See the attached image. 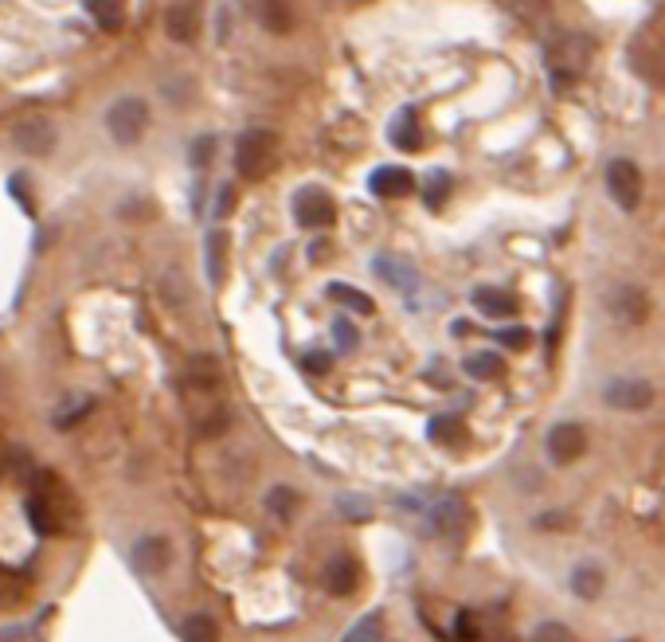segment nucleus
<instances>
[{"mask_svg":"<svg viewBox=\"0 0 665 642\" xmlns=\"http://www.w3.org/2000/svg\"><path fill=\"white\" fill-rule=\"evenodd\" d=\"M548 83L556 87V91H564V87H572L583 79V71L591 67V59H595V40L591 36H583V32H564V36H556L552 44H548Z\"/></svg>","mask_w":665,"mask_h":642,"instance_id":"obj_1","label":"nucleus"},{"mask_svg":"<svg viewBox=\"0 0 665 642\" xmlns=\"http://www.w3.org/2000/svg\"><path fill=\"white\" fill-rule=\"evenodd\" d=\"M278 153H282L278 134H274V130H263V126H251V130H243L239 141H235V169H239V177H247V181H263L266 173H274Z\"/></svg>","mask_w":665,"mask_h":642,"instance_id":"obj_2","label":"nucleus"},{"mask_svg":"<svg viewBox=\"0 0 665 642\" xmlns=\"http://www.w3.org/2000/svg\"><path fill=\"white\" fill-rule=\"evenodd\" d=\"M106 130H110V138L118 141V145H137V141L145 138V130H149V106H145V98L122 94L106 110Z\"/></svg>","mask_w":665,"mask_h":642,"instance_id":"obj_3","label":"nucleus"},{"mask_svg":"<svg viewBox=\"0 0 665 642\" xmlns=\"http://www.w3.org/2000/svg\"><path fill=\"white\" fill-rule=\"evenodd\" d=\"M603 181H607V196L619 204L622 212H634V208L642 204V169H638L630 157L607 161Z\"/></svg>","mask_w":665,"mask_h":642,"instance_id":"obj_4","label":"nucleus"},{"mask_svg":"<svg viewBox=\"0 0 665 642\" xmlns=\"http://www.w3.org/2000/svg\"><path fill=\"white\" fill-rule=\"evenodd\" d=\"M294 224L306 231H321L337 224V204L325 188H302L294 192Z\"/></svg>","mask_w":665,"mask_h":642,"instance_id":"obj_5","label":"nucleus"},{"mask_svg":"<svg viewBox=\"0 0 665 642\" xmlns=\"http://www.w3.org/2000/svg\"><path fill=\"white\" fill-rule=\"evenodd\" d=\"M603 306L611 310V318H619L622 325H642L650 318V298L634 286V282H611L603 294Z\"/></svg>","mask_w":665,"mask_h":642,"instance_id":"obj_6","label":"nucleus"},{"mask_svg":"<svg viewBox=\"0 0 665 642\" xmlns=\"http://www.w3.org/2000/svg\"><path fill=\"white\" fill-rule=\"evenodd\" d=\"M603 400L615 412H642V408L654 404V384L642 380V376H615V380H607Z\"/></svg>","mask_w":665,"mask_h":642,"instance_id":"obj_7","label":"nucleus"},{"mask_svg":"<svg viewBox=\"0 0 665 642\" xmlns=\"http://www.w3.org/2000/svg\"><path fill=\"white\" fill-rule=\"evenodd\" d=\"M544 451H548V459L556 466H572L587 451V431L579 423H556L548 431V439H544Z\"/></svg>","mask_w":665,"mask_h":642,"instance_id":"obj_8","label":"nucleus"},{"mask_svg":"<svg viewBox=\"0 0 665 642\" xmlns=\"http://www.w3.org/2000/svg\"><path fill=\"white\" fill-rule=\"evenodd\" d=\"M130 560L137 572H145V576H153V572H165L169 568V560H173V545H169V537H161V533H149V537H137L130 549Z\"/></svg>","mask_w":665,"mask_h":642,"instance_id":"obj_9","label":"nucleus"},{"mask_svg":"<svg viewBox=\"0 0 665 642\" xmlns=\"http://www.w3.org/2000/svg\"><path fill=\"white\" fill-rule=\"evenodd\" d=\"M12 145L20 153H28V157H47L55 149V130H51L47 118H28V122H20L12 130Z\"/></svg>","mask_w":665,"mask_h":642,"instance_id":"obj_10","label":"nucleus"},{"mask_svg":"<svg viewBox=\"0 0 665 642\" xmlns=\"http://www.w3.org/2000/svg\"><path fill=\"white\" fill-rule=\"evenodd\" d=\"M325 588H329V596L337 599L353 596L356 588H360V564H356V556H349V552L329 556V564H325Z\"/></svg>","mask_w":665,"mask_h":642,"instance_id":"obj_11","label":"nucleus"},{"mask_svg":"<svg viewBox=\"0 0 665 642\" xmlns=\"http://www.w3.org/2000/svg\"><path fill=\"white\" fill-rule=\"evenodd\" d=\"M470 525V505L462 502L458 494H446L431 505V529L443 533V537H458L462 529Z\"/></svg>","mask_w":665,"mask_h":642,"instance_id":"obj_12","label":"nucleus"},{"mask_svg":"<svg viewBox=\"0 0 665 642\" xmlns=\"http://www.w3.org/2000/svg\"><path fill=\"white\" fill-rule=\"evenodd\" d=\"M372 275L384 278L399 294H415V290H419V271H415L407 259H399V255H376V259H372Z\"/></svg>","mask_w":665,"mask_h":642,"instance_id":"obj_13","label":"nucleus"},{"mask_svg":"<svg viewBox=\"0 0 665 642\" xmlns=\"http://www.w3.org/2000/svg\"><path fill=\"white\" fill-rule=\"evenodd\" d=\"M470 302L482 318H517V310H521V302L501 286H474Z\"/></svg>","mask_w":665,"mask_h":642,"instance_id":"obj_14","label":"nucleus"},{"mask_svg":"<svg viewBox=\"0 0 665 642\" xmlns=\"http://www.w3.org/2000/svg\"><path fill=\"white\" fill-rule=\"evenodd\" d=\"M368 188H372L376 196H384V200H399V196H411V192H415V177H411L407 169H399V165H380V169L368 177Z\"/></svg>","mask_w":665,"mask_h":642,"instance_id":"obj_15","label":"nucleus"},{"mask_svg":"<svg viewBox=\"0 0 665 642\" xmlns=\"http://www.w3.org/2000/svg\"><path fill=\"white\" fill-rule=\"evenodd\" d=\"M388 141L396 145L399 153H415V149H423V130H419V114H415L411 106H403L396 118H392V126H388Z\"/></svg>","mask_w":665,"mask_h":642,"instance_id":"obj_16","label":"nucleus"},{"mask_svg":"<svg viewBox=\"0 0 665 642\" xmlns=\"http://www.w3.org/2000/svg\"><path fill=\"white\" fill-rule=\"evenodd\" d=\"M165 28H169V36H173L177 44H192L196 32H200V12H196V4H192V0H177V4L165 12Z\"/></svg>","mask_w":665,"mask_h":642,"instance_id":"obj_17","label":"nucleus"},{"mask_svg":"<svg viewBox=\"0 0 665 642\" xmlns=\"http://www.w3.org/2000/svg\"><path fill=\"white\" fill-rule=\"evenodd\" d=\"M603 588H607V576H603V568L595 560H579L572 568V592L579 599H599Z\"/></svg>","mask_w":665,"mask_h":642,"instance_id":"obj_18","label":"nucleus"},{"mask_svg":"<svg viewBox=\"0 0 665 642\" xmlns=\"http://www.w3.org/2000/svg\"><path fill=\"white\" fill-rule=\"evenodd\" d=\"M329 298L341 306V310H349V314H356V318H368L372 310H376V302L364 294V290H356V286H349V282H329Z\"/></svg>","mask_w":665,"mask_h":642,"instance_id":"obj_19","label":"nucleus"},{"mask_svg":"<svg viewBox=\"0 0 665 642\" xmlns=\"http://www.w3.org/2000/svg\"><path fill=\"white\" fill-rule=\"evenodd\" d=\"M466 376H474V380H501L505 376V357L501 353H493V349H482V353H470L466 361Z\"/></svg>","mask_w":665,"mask_h":642,"instance_id":"obj_20","label":"nucleus"},{"mask_svg":"<svg viewBox=\"0 0 665 642\" xmlns=\"http://www.w3.org/2000/svg\"><path fill=\"white\" fill-rule=\"evenodd\" d=\"M204 263H208V282L212 286H220L223 275H227V235L223 231H208V239H204Z\"/></svg>","mask_w":665,"mask_h":642,"instance_id":"obj_21","label":"nucleus"},{"mask_svg":"<svg viewBox=\"0 0 665 642\" xmlns=\"http://www.w3.org/2000/svg\"><path fill=\"white\" fill-rule=\"evenodd\" d=\"M427 435H431V443H439V447H458V443L466 439V427H462L458 415H435V419L427 423Z\"/></svg>","mask_w":665,"mask_h":642,"instance_id":"obj_22","label":"nucleus"},{"mask_svg":"<svg viewBox=\"0 0 665 642\" xmlns=\"http://www.w3.org/2000/svg\"><path fill=\"white\" fill-rule=\"evenodd\" d=\"M220 380H223V372L216 357H192V361H188V384H192V388L212 392Z\"/></svg>","mask_w":665,"mask_h":642,"instance_id":"obj_23","label":"nucleus"},{"mask_svg":"<svg viewBox=\"0 0 665 642\" xmlns=\"http://www.w3.org/2000/svg\"><path fill=\"white\" fill-rule=\"evenodd\" d=\"M259 24H263L266 32L282 36V32L294 24V12H290L286 0H259Z\"/></svg>","mask_w":665,"mask_h":642,"instance_id":"obj_24","label":"nucleus"},{"mask_svg":"<svg viewBox=\"0 0 665 642\" xmlns=\"http://www.w3.org/2000/svg\"><path fill=\"white\" fill-rule=\"evenodd\" d=\"M87 12L98 20V28H122L126 20V0H87Z\"/></svg>","mask_w":665,"mask_h":642,"instance_id":"obj_25","label":"nucleus"},{"mask_svg":"<svg viewBox=\"0 0 665 642\" xmlns=\"http://www.w3.org/2000/svg\"><path fill=\"white\" fill-rule=\"evenodd\" d=\"M180 639L184 642H220V627L212 615H188L184 627H180Z\"/></svg>","mask_w":665,"mask_h":642,"instance_id":"obj_26","label":"nucleus"},{"mask_svg":"<svg viewBox=\"0 0 665 642\" xmlns=\"http://www.w3.org/2000/svg\"><path fill=\"white\" fill-rule=\"evenodd\" d=\"M384 639V611H368L364 619H356L349 635L341 642H380Z\"/></svg>","mask_w":665,"mask_h":642,"instance_id":"obj_27","label":"nucleus"},{"mask_svg":"<svg viewBox=\"0 0 665 642\" xmlns=\"http://www.w3.org/2000/svg\"><path fill=\"white\" fill-rule=\"evenodd\" d=\"M298 502H302V498H298V490H294V486H274V490L266 494V509H270L278 521L294 517V513H298Z\"/></svg>","mask_w":665,"mask_h":642,"instance_id":"obj_28","label":"nucleus"},{"mask_svg":"<svg viewBox=\"0 0 665 642\" xmlns=\"http://www.w3.org/2000/svg\"><path fill=\"white\" fill-rule=\"evenodd\" d=\"M188 161H192V169L204 173V169L216 161V138H212V134H200V138L188 145Z\"/></svg>","mask_w":665,"mask_h":642,"instance_id":"obj_29","label":"nucleus"},{"mask_svg":"<svg viewBox=\"0 0 665 642\" xmlns=\"http://www.w3.org/2000/svg\"><path fill=\"white\" fill-rule=\"evenodd\" d=\"M446 196H450V177L435 169V173L427 177V192H423V200H427V208H443Z\"/></svg>","mask_w":665,"mask_h":642,"instance_id":"obj_30","label":"nucleus"},{"mask_svg":"<svg viewBox=\"0 0 665 642\" xmlns=\"http://www.w3.org/2000/svg\"><path fill=\"white\" fill-rule=\"evenodd\" d=\"M337 513L349 517V521H364V517H372V505L360 494H345V498H337Z\"/></svg>","mask_w":665,"mask_h":642,"instance_id":"obj_31","label":"nucleus"},{"mask_svg":"<svg viewBox=\"0 0 665 642\" xmlns=\"http://www.w3.org/2000/svg\"><path fill=\"white\" fill-rule=\"evenodd\" d=\"M333 341H337V349H356L360 345V329L349 318H337L333 321Z\"/></svg>","mask_w":665,"mask_h":642,"instance_id":"obj_32","label":"nucleus"},{"mask_svg":"<svg viewBox=\"0 0 665 642\" xmlns=\"http://www.w3.org/2000/svg\"><path fill=\"white\" fill-rule=\"evenodd\" d=\"M161 294H165L173 306H184V298H188V294H184V275H180V271H165V275H161Z\"/></svg>","mask_w":665,"mask_h":642,"instance_id":"obj_33","label":"nucleus"},{"mask_svg":"<svg viewBox=\"0 0 665 642\" xmlns=\"http://www.w3.org/2000/svg\"><path fill=\"white\" fill-rule=\"evenodd\" d=\"M532 642H576V639H572V631L564 623H540Z\"/></svg>","mask_w":665,"mask_h":642,"instance_id":"obj_34","label":"nucleus"},{"mask_svg":"<svg viewBox=\"0 0 665 642\" xmlns=\"http://www.w3.org/2000/svg\"><path fill=\"white\" fill-rule=\"evenodd\" d=\"M497 341H501V345H509V349H529L532 333L525 329V325H509V329H501V333H497Z\"/></svg>","mask_w":665,"mask_h":642,"instance_id":"obj_35","label":"nucleus"},{"mask_svg":"<svg viewBox=\"0 0 665 642\" xmlns=\"http://www.w3.org/2000/svg\"><path fill=\"white\" fill-rule=\"evenodd\" d=\"M302 368H306L310 376H325V372L333 368V357H329V353H306V357H302Z\"/></svg>","mask_w":665,"mask_h":642,"instance_id":"obj_36","label":"nucleus"},{"mask_svg":"<svg viewBox=\"0 0 665 642\" xmlns=\"http://www.w3.org/2000/svg\"><path fill=\"white\" fill-rule=\"evenodd\" d=\"M231 204H235V188H231V184H223L220 196H216V216H227V212H231Z\"/></svg>","mask_w":665,"mask_h":642,"instance_id":"obj_37","label":"nucleus"},{"mask_svg":"<svg viewBox=\"0 0 665 642\" xmlns=\"http://www.w3.org/2000/svg\"><path fill=\"white\" fill-rule=\"evenodd\" d=\"M517 4H521L525 12H544V4H548V0H517Z\"/></svg>","mask_w":665,"mask_h":642,"instance_id":"obj_38","label":"nucleus"}]
</instances>
